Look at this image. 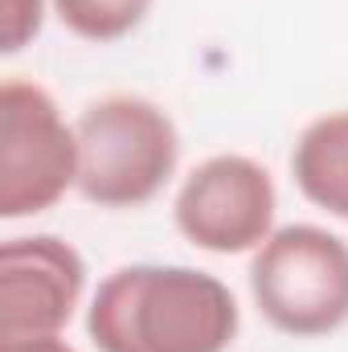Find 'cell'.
Instances as JSON below:
<instances>
[{
	"label": "cell",
	"instance_id": "6",
	"mask_svg": "<svg viewBox=\"0 0 348 352\" xmlns=\"http://www.w3.org/2000/svg\"><path fill=\"white\" fill-rule=\"evenodd\" d=\"M87 295L83 254L54 234L0 246V340L62 336Z\"/></svg>",
	"mask_w": 348,
	"mask_h": 352
},
{
	"label": "cell",
	"instance_id": "2",
	"mask_svg": "<svg viewBox=\"0 0 348 352\" xmlns=\"http://www.w3.org/2000/svg\"><path fill=\"white\" fill-rule=\"evenodd\" d=\"M78 192L98 209L148 205L180 164L173 115L144 94H102L74 119Z\"/></svg>",
	"mask_w": 348,
	"mask_h": 352
},
{
	"label": "cell",
	"instance_id": "9",
	"mask_svg": "<svg viewBox=\"0 0 348 352\" xmlns=\"http://www.w3.org/2000/svg\"><path fill=\"white\" fill-rule=\"evenodd\" d=\"M50 0H0V50L21 54L41 29H45Z\"/></svg>",
	"mask_w": 348,
	"mask_h": 352
},
{
	"label": "cell",
	"instance_id": "5",
	"mask_svg": "<svg viewBox=\"0 0 348 352\" xmlns=\"http://www.w3.org/2000/svg\"><path fill=\"white\" fill-rule=\"evenodd\" d=\"M274 176L254 156L217 152L180 180L173 221L184 242L209 254H254L279 230Z\"/></svg>",
	"mask_w": 348,
	"mask_h": 352
},
{
	"label": "cell",
	"instance_id": "3",
	"mask_svg": "<svg viewBox=\"0 0 348 352\" xmlns=\"http://www.w3.org/2000/svg\"><path fill=\"white\" fill-rule=\"evenodd\" d=\"M250 295L283 336L340 332L348 324V242L312 221L279 226L250 258Z\"/></svg>",
	"mask_w": 348,
	"mask_h": 352
},
{
	"label": "cell",
	"instance_id": "4",
	"mask_svg": "<svg viewBox=\"0 0 348 352\" xmlns=\"http://www.w3.org/2000/svg\"><path fill=\"white\" fill-rule=\"evenodd\" d=\"M78 188V131L41 82H0V217L21 221Z\"/></svg>",
	"mask_w": 348,
	"mask_h": 352
},
{
	"label": "cell",
	"instance_id": "7",
	"mask_svg": "<svg viewBox=\"0 0 348 352\" xmlns=\"http://www.w3.org/2000/svg\"><path fill=\"white\" fill-rule=\"evenodd\" d=\"M291 176L312 205L348 221V111H328L299 131Z\"/></svg>",
	"mask_w": 348,
	"mask_h": 352
},
{
	"label": "cell",
	"instance_id": "1",
	"mask_svg": "<svg viewBox=\"0 0 348 352\" xmlns=\"http://www.w3.org/2000/svg\"><path fill=\"white\" fill-rule=\"evenodd\" d=\"M242 328L234 291L197 266H115L87 307L98 352H230Z\"/></svg>",
	"mask_w": 348,
	"mask_h": 352
},
{
	"label": "cell",
	"instance_id": "10",
	"mask_svg": "<svg viewBox=\"0 0 348 352\" xmlns=\"http://www.w3.org/2000/svg\"><path fill=\"white\" fill-rule=\"evenodd\" d=\"M0 352H78L62 336H25V340H0Z\"/></svg>",
	"mask_w": 348,
	"mask_h": 352
},
{
	"label": "cell",
	"instance_id": "8",
	"mask_svg": "<svg viewBox=\"0 0 348 352\" xmlns=\"http://www.w3.org/2000/svg\"><path fill=\"white\" fill-rule=\"evenodd\" d=\"M156 0H50L54 16L90 45H115L131 37Z\"/></svg>",
	"mask_w": 348,
	"mask_h": 352
}]
</instances>
